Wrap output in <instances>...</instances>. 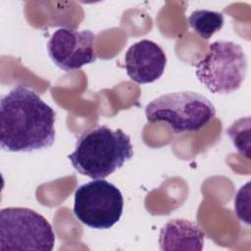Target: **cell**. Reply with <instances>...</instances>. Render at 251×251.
<instances>
[{
	"label": "cell",
	"mask_w": 251,
	"mask_h": 251,
	"mask_svg": "<svg viewBox=\"0 0 251 251\" xmlns=\"http://www.w3.org/2000/svg\"><path fill=\"white\" fill-rule=\"evenodd\" d=\"M55 111L32 89L19 84L0 102V146L9 152H31L55 141Z\"/></svg>",
	"instance_id": "obj_1"
},
{
	"label": "cell",
	"mask_w": 251,
	"mask_h": 251,
	"mask_svg": "<svg viewBox=\"0 0 251 251\" xmlns=\"http://www.w3.org/2000/svg\"><path fill=\"white\" fill-rule=\"evenodd\" d=\"M133 156L130 137L121 128L96 126L76 140L75 151L68 156L72 166L92 179H102L123 167Z\"/></svg>",
	"instance_id": "obj_2"
},
{
	"label": "cell",
	"mask_w": 251,
	"mask_h": 251,
	"mask_svg": "<svg viewBox=\"0 0 251 251\" xmlns=\"http://www.w3.org/2000/svg\"><path fill=\"white\" fill-rule=\"evenodd\" d=\"M150 123L166 122L176 134L198 131L216 116L212 102L193 91H178L161 95L145 107Z\"/></svg>",
	"instance_id": "obj_3"
},
{
	"label": "cell",
	"mask_w": 251,
	"mask_h": 251,
	"mask_svg": "<svg viewBox=\"0 0 251 251\" xmlns=\"http://www.w3.org/2000/svg\"><path fill=\"white\" fill-rule=\"evenodd\" d=\"M247 72L242 47L232 41H215L195 64V75L212 93L228 94L237 90Z\"/></svg>",
	"instance_id": "obj_4"
},
{
	"label": "cell",
	"mask_w": 251,
	"mask_h": 251,
	"mask_svg": "<svg viewBox=\"0 0 251 251\" xmlns=\"http://www.w3.org/2000/svg\"><path fill=\"white\" fill-rule=\"evenodd\" d=\"M55 233L48 221L37 212L23 207L0 211V251H51Z\"/></svg>",
	"instance_id": "obj_5"
},
{
	"label": "cell",
	"mask_w": 251,
	"mask_h": 251,
	"mask_svg": "<svg viewBox=\"0 0 251 251\" xmlns=\"http://www.w3.org/2000/svg\"><path fill=\"white\" fill-rule=\"evenodd\" d=\"M124 209V198L113 183L93 179L77 187L75 192L74 214L85 226L107 229L119 222Z\"/></svg>",
	"instance_id": "obj_6"
},
{
	"label": "cell",
	"mask_w": 251,
	"mask_h": 251,
	"mask_svg": "<svg viewBox=\"0 0 251 251\" xmlns=\"http://www.w3.org/2000/svg\"><path fill=\"white\" fill-rule=\"evenodd\" d=\"M95 38L96 35L89 29L61 27L47 43L48 54L59 69L66 72L77 70L96 61Z\"/></svg>",
	"instance_id": "obj_7"
},
{
	"label": "cell",
	"mask_w": 251,
	"mask_h": 251,
	"mask_svg": "<svg viewBox=\"0 0 251 251\" xmlns=\"http://www.w3.org/2000/svg\"><path fill=\"white\" fill-rule=\"evenodd\" d=\"M167 57L160 45L149 39L133 43L126 52L125 68L136 83H151L164 74Z\"/></svg>",
	"instance_id": "obj_8"
},
{
	"label": "cell",
	"mask_w": 251,
	"mask_h": 251,
	"mask_svg": "<svg viewBox=\"0 0 251 251\" xmlns=\"http://www.w3.org/2000/svg\"><path fill=\"white\" fill-rule=\"evenodd\" d=\"M204 231L196 223L185 219H173L160 231V249L163 251H201L204 245Z\"/></svg>",
	"instance_id": "obj_9"
},
{
	"label": "cell",
	"mask_w": 251,
	"mask_h": 251,
	"mask_svg": "<svg viewBox=\"0 0 251 251\" xmlns=\"http://www.w3.org/2000/svg\"><path fill=\"white\" fill-rule=\"evenodd\" d=\"M190 27L203 39L211 38L224 25V15L210 10L193 11L189 18Z\"/></svg>",
	"instance_id": "obj_10"
}]
</instances>
